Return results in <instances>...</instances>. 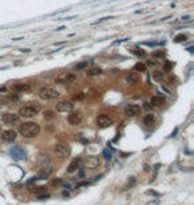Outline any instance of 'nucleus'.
<instances>
[{
	"label": "nucleus",
	"instance_id": "nucleus-1",
	"mask_svg": "<svg viewBox=\"0 0 194 205\" xmlns=\"http://www.w3.org/2000/svg\"><path fill=\"white\" fill-rule=\"evenodd\" d=\"M40 131H41L40 125L36 124V123H32V121L24 123L20 127V129H19L20 135L23 137H25V139H32V137L39 136V135H40Z\"/></svg>",
	"mask_w": 194,
	"mask_h": 205
},
{
	"label": "nucleus",
	"instance_id": "nucleus-2",
	"mask_svg": "<svg viewBox=\"0 0 194 205\" xmlns=\"http://www.w3.org/2000/svg\"><path fill=\"white\" fill-rule=\"evenodd\" d=\"M55 155L59 159H67V157L71 155V145L68 143H59L55 145Z\"/></svg>",
	"mask_w": 194,
	"mask_h": 205
},
{
	"label": "nucleus",
	"instance_id": "nucleus-3",
	"mask_svg": "<svg viewBox=\"0 0 194 205\" xmlns=\"http://www.w3.org/2000/svg\"><path fill=\"white\" fill-rule=\"evenodd\" d=\"M39 97L41 100H55L60 97V92L53 88H41L39 91Z\"/></svg>",
	"mask_w": 194,
	"mask_h": 205
},
{
	"label": "nucleus",
	"instance_id": "nucleus-4",
	"mask_svg": "<svg viewBox=\"0 0 194 205\" xmlns=\"http://www.w3.org/2000/svg\"><path fill=\"white\" fill-rule=\"evenodd\" d=\"M39 113V108L33 105H24L19 109V116L24 117V119H32Z\"/></svg>",
	"mask_w": 194,
	"mask_h": 205
},
{
	"label": "nucleus",
	"instance_id": "nucleus-5",
	"mask_svg": "<svg viewBox=\"0 0 194 205\" xmlns=\"http://www.w3.org/2000/svg\"><path fill=\"white\" fill-rule=\"evenodd\" d=\"M101 165V159L98 156H88L84 160V168L87 169H96Z\"/></svg>",
	"mask_w": 194,
	"mask_h": 205
},
{
	"label": "nucleus",
	"instance_id": "nucleus-6",
	"mask_svg": "<svg viewBox=\"0 0 194 205\" xmlns=\"http://www.w3.org/2000/svg\"><path fill=\"white\" fill-rule=\"evenodd\" d=\"M56 111L60 112V113H69L73 111V102L71 101H67V100H63L56 104Z\"/></svg>",
	"mask_w": 194,
	"mask_h": 205
},
{
	"label": "nucleus",
	"instance_id": "nucleus-7",
	"mask_svg": "<svg viewBox=\"0 0 194 205\" xmlns=\"http://www.w3.org/2000/svg\"><path fill=\"white\" fill-rule=\"evenodd\" d=\"M96 124H97L98 128H108L113 124V119L109 117L108 115H100L96 119Z\"/></svg>",
	"mask_w": 194,
	"mask_h": 205
},
{
	"label": "nucleus",
	"instance_id": "nucleus-8",
	"mask_svg": "<svg viewBox=\"0 0 194 205\" xmlns=\"http://www.w3.org/2000/svg\"><path fill=\"white\" fill-rule=\"evenodd\" d=\"M82 120H84V116H82V113L79 112V111H75V112H72V113L68 115V123L71 124V125H73V127H76V125H80V124L82 123Z\"/></svg>",
	"mask_w": 194,
	"mask_h": 205
},
{
	"label": "nucleus",
	"instance_id": "nucleus-9",
	"mask_svg": "<svg viewBox=\"0 0 194 205\" xmlns=\"http://www.w3.org/2000/svg\"><path fill=\"white\" fill-rule=\"evenodd\" d=\"M20 120V116L16 115V113H12V112H7V113H3L2 115V121L7 125H12V124H16L19 123Z\"/></svg>",
	"mask_w": 194,
	"mask_h": 205
},
{
	"label": "nucleus",
	"instance_id": "nucleus-10",
	"mask_svg": "<svg viewBox=\"0 0 194 205\" xmlns=\"http://www.w3.org/2000/svg\"><path fill=\"white\" fill-rule=\"evenodd\" d=\"M76 80H77V76L75 73H63L55 79V83L64 84V83H75Z\"/></svg>",
	"mask_w": 194,
	"mask_h": 205
},
{
	"label": "nucleus",
	"instance_id": "nucleus-11",
	"mask_svg": "<svg viewBox=\"0 0 194 205\" xmlns=\"http://www.w3.org/2000/svg\"><path fill=\"white\" fill-rule=\"evenodd\" d=\"M16 137H17V133L13 129H7L2 133V139H3V141H5V143H13V141L16 140Z\"/></svg>",
	"mask_w": 194,
	"mask_h": 205
},
{
	"label": "nucleus",
	"instance_id": "nucleus-12",
	"mask_svg": "<svg viewBox=\"0 0 194 205\" xmlns=\"http://www.w3.org/2000/svg\"><path fill=\"white\" fill-rule=\"evenodd\" d=\"M140 112H141V107L137 105V104H129V105L125 107V115L126 116L133 117V116H137Z\"/></svg>",
	"mask_w": 194,
	"mask_h": 205
},
{
	"label": "nucleus",
	"instance_id": "nucleus-13",
	"mask_svg": "<svg viewBox=\"0 0 194 205\" xmlns=\"http://www.w3.org/2000/svg\"><path fill=\"white\" fill-rule=\"evenodd\" d=\"M10 153H11V157H13V159H16V160H24L25 159V152L23 151L21 148H19V147L11 148Z\"/></svg>",
	"mask_w": 194,
	"mask_h": 205
},
{
	"label": "nucleus",
	"instance_id": "nucleus-14",
	"mask_svg": "<svg viewBox=\"0 0 194 205\" xmlns=\"http://www.w3.org/2000/svg\"><path fill=\"white\" fill-rule=\"evenodd\" d=\"M28 191L32 193V194H36V196H40V194H45L48 192V188L44 186V185H32L28 188Z\"/></svg>",
	"mask_w": 194,
	"mask_h": 205
},
{
	"label": "nucleus",
	"instance_id": "nucleus-15",
	"mask_svg": "<svg viewBox=\"0 0 194 205\" xmlns=\"http://www.w3.org/2000/svg\"><path fill=\"white\" fill-rule=\"evenodd\" d=\"M52 172H53V168L51 167V165H45V167H43L41 170L37 173L36 178H47V177H49V175Z\"/></svg>",
	"mask_w": 194,
	"mask_h": 205
},
{
	"label": "nucleus",
	"instance_id": "nucleus-16",
	"mask_svg": "<svg viewBox=\"0 0 194 205\" xmlns=\"http://www.w3.org/2000/svg\"><path fill=\"white\" fill-rule=\"evenodd\" d=\"M36 163L39 165H41V167H45V165H49L51 159H49V156L45 155V153H39L37 159H36Z\"/></svg>",
	"mask_w": 194,
	"mask_h": 205
},
{
	"label": "nucleus",
	"instance_id": "nucleus-17",
	"mask_svg": "<svg viewBox=\"0 0 194 205\" xmlns=\"http://www.w3.org/2000/svg\"><path fill=\"white\" fill-rule=\"evenodd\" d=\"M12 91H15V92H29L31 85L25 84V83H19V84L12 85Z\"/></svg>",
	"mask_w": 194,
	"mask_h": 205
},
{
	"label": "nucleus",
	"instance_id": "nucleus-18",
	"mask_svg": "<svg viewBox=\"0 0 194 205\" xmlns=\"http://www.w3.org/2000/svg\"><path fill=\"white\" fill-rule=\"evenodd\" d=\"M80 159H73L72 161H71V164H69V167H68V169H67V173H73V172H76L77 169H79V167H80Z\"/></svg>",
	"mask_w": 194,
	"mask_h": 205
},
{
	"label": "nucleus",
	"instance_id": "nucleus-19",
	"mask_svg": "<svg viewBox=\"0 0 194 205\" xmlns=\"http://www.w3.org/2000/svg\"><path fill=\"white\" fill-rule=\"evenodd\" d=\"M140 80H141V77H140V75L137 72H130V73L126 75V81L128 83L137 84V83H140Z\"/></svg>",
	"mask_w": 194,
	"mask_h": 205
},
{
	"label": "nucleus",
	"instance_id": "nucleus-20",
	"mask_svg": "<svg viewBox=\"0 0 194 205\" xmlns=\"http://www.w3.org/2000/svg\"><path fill=\"white\" fill-rule=\"evenodd\" d=\"M164 102H165V99L162 97V96H153L150 99V104L153 107H160V105L164 104Z\"/></svg>",
	"mask_w": 194,
	"mask_h": 205
},
{
	"label": "nucleus",
	"instance_id": "nucleus-21",
	"mask_svg": "<svg viewBox=\"0 0 194 205\" xmlns=\"http://www.w3.org/2000/svg\"><path fill=\"white\" fill-rule=\"evenodd\" d=\"M101 73H103V69L101 68H97V67L90 68V69L87 71V75L88 76H98V75H101Z\"/></svg>",
	"mask_w": 194,
	"mask_h": 205
},
{
	"label": "nucleus",
	"instance_id": "nucleus-22",
	"mask_svg": "<svg viewBox=\"0 0 194 205\" xmlns=\"http://www.w3.org/2000/svg\"><path fill=\"white\" fill-rule=\"evenodd\" d=\"M144 124L146 125V127H152V125L154 124V116L153 115H146L145 117H144Z\"/></svg>",
	"mask_w": 194,
	"mask_h": 205
},
{
	"label": "nucleus",
	"instance_id": "nucleus-23",
	"mask_svg": "<svg viewBox=\"0 0 194 205\" xmlns=\"http://www.w3.org/2000/svg\"><path fill=\"white\" fill-rule=\"evenodd\" d=\"M20 100H21V96L19 93H12V95H10V96L5 99V101H10V102H17Z\"/></svg>",
	"mask_w": 194,
	"mask_h": 205
},
{
	"label": "nucleus",
	"instance_id": "nucleus-24",
	"mask_svg": "<svg viewBox=\"0 0 194 205\" xmlns=\"http://www.w3.org/2000/svg\"><path fill=\"white\" fill-rule=\"evenodd\" d=\"M153 79L156 81L161 83L162 80H164V73H162V71H154L153 72Z\"/></svg>",
	"mask_w": 194,
	"mask_h": 205
},
{
	"label": "nucleus",
	"instance_id": "nucleus-25",
	"mask_svg": "<svg viewBox=\"0 0 194 205\" xmlns=\"http://www.w3.org/2000/svg\"><path fill=\"white\" fill-rule=\"evenodd\" d=\"M134 69L136 71H138V72H146V65L144 64V63H136L134 64Z\"/></svg>",
	"mask_w": 194,
	"mask_h": 205
},
{
	"label": "nucleus",
	"instance_id": "nucleus-26",
	"mask_svg": "<svg viewBox=\"0 0 194 205\" xmlns=\"http://www.w3.org/2000/svg\"><path fill=\"white\" fill-rule=\"evenodd\" d=\"M55 116H56V113H53L52 111H45V112H44V119H45L47 121L53 120V119H55Z\"/></svg>",
	"mask_w": 194,
	"mask_h": 205
},
{
	"label": "nucleus",
	"instance_id": "nucleus-27",
	"mask_svg": "<svg viewBox=\"0 0 194 205\" xmlns=\"http://www.w3.org/2000/svg\"><path fill=\"white\" fill-rule=\"evenodd\" d=\"M88 64H89L88 61H81V63H79V64H76V65H75V69H76V71H81V69H85V68L88 67Z\"/></svg>",
	"mask_w": 194,
	"mask_h": 205
},
{
	"label": "nucleus",
	"instance_id": "nucleus-28",
	"mask_svg": "<svg viewBox=\"0 0 194 205\" xmlns=\"http://www.w3.org/2000/svg\"><path fill=\"white\" fill-rule=\"evenodd\" d=\"M51 185H53V186H60V185H64V181L61 180V178H55V180L51 181Z\"/></svg>",
	"mask_w": 194,
	"mask_h": 205
},
{
	"label": "nucleus",
	"instance_id": "nucleus-29",
	"mask_svg": "<svg viewBox=\"0 0 194 205\" xmlns=\"http://www.w3.org/2000/svg\"><path fill=\"white\" fill-rule=\"evenodd\" d=\"M109 19H113V18H112V16H106V18H103V19H100V20L93 21L92 24H93V25H96V24H101V23H104V21H106V20H109Z\"/></svg>",
	"mask_w": 194,
	"mask_h": 205
},
{
	"label": "nucleus",
	"instance_id": "nucleus-30",
	"mask_svg": "<svg viewBox=\"0 0 194 205\" xmlns=\"http://www.w3.org/2000/svg\"><path fill=\"white\" fill-rule=\"evenodd\" d=\"M186 39H188V36H186V35H177L174 40H175L177 43H181V41H185Z\"/></svg>",
	"mask_w": 194,
	"mask_h": 205
},
{
	"label": "nucleus",
	"instance_id": "nucleus-31",
	"mask_svg": "<svg viewBox=\"0 0 194 205\" xmlns=\"http://www.w3.org/2000/svg\"><path fill=\"white\" fill-rule=\"evenodd\" d=\"M173 65H174V64H173L172 61H166L165 65H164V69H165V71H170V69L173 68Z\"/></svg>",
	"mask_w": 194,
	"mask_h": 205
},
{
	"label": "nucleus",
	"instance_id": "nucleus-32",
	"mask_svg": "<svg viewBox=\"0 0 194 205\" xmlns=\"http://www.w3.org/2000/svg\"><path fill=\"white\" fill-rule=\"evenodd\" d=\"M158 204H160V200H158V199H153V200H150V201L146 202V205H158Z\"/></svg>",
	"mask_w": 194,
	"mask_h": 205
},
{
	"label": "nucleus",
	"instance_id": "nucleus-33",
	"mask_svg": "<svg viewBox=\"0 0 194 205\" xmlns=\"http://www.w3.org/2000/svg\"><path fill=\"white\" fill-rule=\"evenodd\" d=\"M133 52H134V53L137 55V56H145V55H146V53H145V51H140L138 48H136V49H134Z\"/></svg>",
	"mask_w": 194,
	"mask_h": 205
},
{
	"label": "nucleus",
	"instance_id": "nucleus-34",
	"mask_svg": "<svg viewBox=\"0 0 194 205\" xmlns=\"http://www.w3.org/2000/svg\"><path fill=\"white\" fill-rule=\"evenodd\" d=\"M88 185H90V183H89V181H84V183H80V184H77V186H76V188H81V186H88Z\"/></svg>",
	"mask_w": 194,
	"mask_h": 205
},
{
	"label": "nucleus",
	"instance_id": "nucleus-35",
	"mask_svg": "<svg viewBox=\"0 0 194 205\" xmlns=\"http://www.w3.org/2000/svg\"><path fill=\"white\" fill-rule=\"evenodd\" d=\"M104 157L106 160H110L112 159V155H110V152H108V151H104Z\"/></svg>",
	"mask_w": 194,
	"mask_h": 205
},
{
	"label": "nucleus",
	"instance_id": "nucleus-36",
	"mask_svg": "<svg viewBox=\"0 0 194 205\" xmlns=\"http://www.w3.org/2000/svg\"><path fill=\"white\" fill-rule=\"evenodd\" d=\"M37 197H39V200H45V199H49V194L45 193V194H40V196H37Z\"/></svg>",
	"mask_w": 194,
	"mask_h": 205
},
{
	"label": "nucleus",
	"instance_id": "nucleus-37",
	"mask_svg": "<svg viewBox=\"0 0 194 205\" xmlns=\"http://www.w3.org/2000/svg\"><path fill=\"white\" fill-rule=\"evenodd\" d=\"M134 184H136V178H134V177H132V178L129 180V183H128V185H130V186H133Z\"/></svg>",
	"mask_w": 194,
	"mask_h": 205
},
{
	"label": "nucleus",
	"instance_id": "nucleus-38",
	"mask_svg": "<svg viewBox=\"0 0 194 205\" xmlns=\"http://www.w3.org/2000/svg\"><path fill=\"white\" fill-rule=\"evenodd\" d=\"M146 193H148V194H153V196H156V197H160V194L157 192H154V191H148Z\"/></svg>",
	"mask_w": 194,
	"mask_h": 205
},
{
	"label": "nucleus",
	"instance_id": "nucleus-39",
	"mask_svg": "<svg viewBox=\"0 0 194 205\" xmlns=\"http://www.w3.org/2000/svg\"><path fill=\"white\" fill-rule=\"evenodd\" d=\"M75 99H76V100H82V99H84V95H82V93H80V95H76V96H75Z\"/></svg>",
	"mask_w": 194,
	"mask_h": 205
},
{
	"label": "nucleus",
	"instance_id": "nucleus-40",
	"mask_svg": "<svg viewBox=\"0 0 194 205\" xmlns=\"http://www.w3.org/2000/svg\"><path fill=\"white\" fill-rule=\"evenodd\" d=\"M3 92H7V87H0V93Z\"/></svg>",
	"mask_w": 194,
	"mask_h": 205
},
{
	"label": "nucleus",
	"instance_id": "nucleus-41",
	"mask_svg": "<svg viewBox=\"0 0 194 205\" xmlns=\"http://www.w3.org/2000/svg\"><path fill=\"white\" fill-rule=\"evenodd\" d=\"M63 196H64V197H68V196H69V192H67V191L63 192Z\"/></svg>",
	"mask_w": 194,
	"mask_h": 205
},
{
	"label": "nucleus",
	"instance_id": "nucleus-42",
	"mask_svg": "<svg viewBox=\"0 0 194 205\" xmlns=\"http://www.w3.org/2000/svg\"><path fill=\"white\" fill-rule=\"evenodd\" d=\"M148 64H149V65H156V63H154V61H149Z\"/></svg>",
	"mask_w": 194,
	"mask_h": 205
},
{
	"label": "nucleus",
	"instance_id": "nucleus-43",
	"mask_svg": "<svg viewBox=\"0 0 194 205\" xmlns=\"http://www.w3.org/2000/svg\"><path fill=\"white\" fill-rule=\"evenodd\" d=\"M0 132H2V127H0Z\"/></svg>",
	"mask_w": 194,
	"mask_h": 205
}]
</instances>
